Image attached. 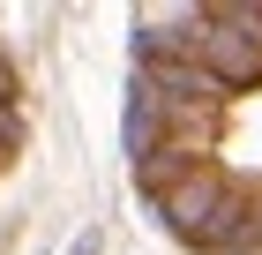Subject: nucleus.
<instances>
[{
    "instance_id": "1",
    "label": "nucleus",
    "mask_w": 262,
    "mask_h": 255,
    "mask_svg": "<svg viewBox=\"0 0 262 255\" xmlns=\"http://www.w3.org/2000/svg\"><path fill=\"white\" fill-rule=\"evenodd\" d=\"M180 53L217 90L262 83V8H210V15H195V38H180Z\"/></svg>"
},
{
    "instance_id": "2",
    "label": "nucleus",
    "mask_w": 262,
    "mask_h": 255,
    "mask_svg": "<svg viewBox=\"0 0 262 255\" xmlns=\"http://www.w3.org/2000/svg\"><path fill=\"white\" fill-rule=\"evenodd\" d=\"M15 113V68H8V60H0V120Z\"/></svg>"
}]
</instances>
